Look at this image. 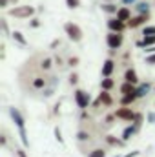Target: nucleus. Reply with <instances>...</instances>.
<instances>
[{"label":"nucleus","instance_id":"obj_1","mask_svg":"<svg viewBox=\"0 0 155 157\" xmlns=\"http://www.w3.org/2000/svg\"><path fill=\"white\" fill-rule=\"evenodd\" d=\"M64 33L68 35V39L73 40V42H80L82 40V29L75 22H66L64 24Z\"/></svg>","mask_w":155,"mask_h":157},{"label":"nucleus","instance_id":"obj_2","mask_svg":"<svg viewBox=\"0 0 155 157\" xmlns=\"http://www.w3.org/2000/svg\"><path fill=\"white\" fill-rule=\"evenodd\" d=\"M73 99H75V104H77L82 112H84V110H88V108L91 106V97H89V93H88V91H84V90H75Z\"/></svg>","mask_w":155,"mask_h":157},{"label":"nucleus","instance_id":"obj_3","mask_svg":"<svg viewBox=\"0 0 155 157\" xmlns=\"http://www.w3.org/2000/svg\"><path fill=\"white\" fill-rule=\"evenodd\" d=\"M9 15L15 18H29L35 15V7L33 6H18V7L9 9Z\"/></svg>","mask_w":155,"mask_h":157},{"label":"nucleus","instance_id":"obj_4","mask_svg":"<svg viewBox=\"0 0 155 157\" xmlns=\"http://www.w3.org/2000/svg\"><path fill=\"white\" fill-rule=\"evenodd\" d=\"M122 42H124V35H122V33L110 31V33L106 35V44H108V48H110L112 51H117V49H120Z\"/></svg>","mask_w":155,"mask_h":157},{"label":"nucleus","instance_id":"obj_5","mask_svg":"<svg viewBox=\"0 0 155 157\" xmlns=\"http://www.w3.org/2000/svg\"><path fill=\"white\" fill-rule=\"evenodd\" d=\"M135 115H137V112H133L130 106H122V108H119L115 112V117L120 119V121H126V122H133Z\"/></svg>","mask_w":155,"mask_h":157},{"label":"nucleus","instance_id":"obj_6","mask_svg":"<svg viewBox=\"0 0 155 157\" xmlns=\"http://www.w3.org/2000/svg\"><path fill=\"white\" fill-rule=\"evenodd\" d=\"M46 86H47V77L46 75H35V77H31V82H29V90L31 91H42Z\"/></svg>","mask_w":155,"mask_h":157},{"label":"nucleus","instance_id":"obj_7","mask_svg":"<svg viewBox=\"0 0 155 157\" xmlns=\"http://www.w3.org/2000/svg\"><path fill=\"white\" fill-rule=\"evenodd\" d=\"M7 112H9V117L13 119V122L17 124V128H26V119H24V115L20 113V110H18V108L11 106Z\"/></svg>","mask_w":155,"mask_h":157},{"label":"nucleus","instance_id":"obj_8","mask_svg":"<svg viewBox=\"0 0 155 157\" xmlns=\"http://www.w3.org/2000/svg\"><path fill=\"white\" fill-rule=\"evenodd\" d=\"M128 28V24L126 22H122V20H119V18H110L108 20V29L110 31H115V33H124V29Z\"/></svg>","mask_w":155,"mask_h":157},{"label":"nucleus","instance_id":"obj_9","mask_svg":"<svg viewBox=\"0 0 155 157\" xmlns=\"http://www.w3.org/2000/svg\"><path fill=\"white\" fill-rule=\"evenodd\" d=\"M150 20V15H137V17H131V20L128 22V28L135 29V28H141V26H146V22Z\"/></svg>","mask_w":155,"mask_h":157},{"label":"nucleus","instance_id":"obj_10","mask_svg":"<svg viewBox=\"0 0 155 157\" xmlns=\"http://www.w3.org/2000/svg\"><path fill=\"white\" fill-rule=\"evenodd\" d=\"M113 71H115V60L113 59H106L104 60V64H102V77L106 78V77H112L113 75Z\"/></svg>","mask_w":155,"mask_h":157},{"label":"nucleus","instance_id":"obj_11","mask_svg":"<svg viewBox=\"0 0 155 157\" xmlns=\"http://www.w3.org/2000/svg\"><path fill=\"white\" fill-rule=\"evenodd\" d=\"M139 130H141V128H139V126H135L133 122H131V124H128V126L122 130V135H120V137H122V141H124V143H126V141H130V139L139 132Z\"/></svg>","mask_w":155,"mask_h":157},{"label":"nucleus","instance_id":"obj_12","mask_svg":"<svg viewBox=\"0 0 155 157\" xmlns=\"http://www.w3.org/2000/svg\"><path fill=\"white\" fill-rule=\"evenodd\" d=\"M99 104H102V106H112L113 104V99H112V95H110V91H100V95H99V99L95 101V106H99Z\"/></svg>","mask_w":155,"mask_h":157},{"label":"nucleus","instance_id":"obj_13","mask_svg":"<svg viewBox=\"0 0 155 157\" xmlns=\"http://www.w3.org/2000/svg\"><path fill=\"white\" fill-rule=\"evenodd\" d=\"M119 20H122V22H130L131 20V11H130V7L128 6H122V7H119V11H117V15H115Z\"/></svg>","mask_w":155,"mask_h":157},{"label":"nucleus","instance_id":"obj_14","mask_svg":"<svg viewBox=\"0 0 155 157\" xmlns=\"http://www.w3.org/2000/svg\"><path fill=\"white\" fill-rule=\"evenodd\" d=\"M135 11H137V15H150V2H146V0H139L135 6Z\"/></svg>","mask_w":155,"mask_h":157},{"label":"nucleus","instance_id":"obj_15","mask_svg":"<svg viewBox=\"0 0 155 157\" xmlns=\"http://www.w3.org/2000/svg\"><path fill=\"white\" fill-rule=\"evenodd\" d=\"M124 82H131V84L139 86V75H137V71L133 68H128L124 71Z\"/></svg>","mask_w":155,"mask_h":157},{"label":"nucleus","instance_id":"obj_16","mask_svg":"<svg viewBox=\"0 0 155 157\" xmlns=\"http://www.w3.org/2000/svg\"><path fill=\"white\" fill-rule=\"evenodd\" d=\"M152 88H153L152 82H142V84H139V86H137V97H139V99L146 97V95L152 91Z\"/></svg>","mask_w":155,"mask_h":157},{"label":"nucleus","instance_id":"obj_17","mask_svg":"<svg viewBox=\"0 0 155 157\" xmlns=\"http://www.w3.org/2000/svg\"><path fill=\"white\" fill-rule=\"evenodd\" d=\"M135 46H137V48H152V46H155V35L142 37L141 40H137V42H135Z\"/></svg>","mask_w":155,"mask_h":157},{"label":"nucleus","instance_id":"obj_18","mask_svg":"<svg viewBox=\"0 0 155 157\" xmlns=\"http://www.w3.org/2000/svg\"><path fill=\"white\" fill-rule=\"evenodd\" d=\"M100 9L104 13H108V15H117V11H119L117 4H113V2H102L100 4Z\"/></svg>","mask_w":155,"mask_h":157},{"label":"nucleus","instance_id":"obj_19","mask_svg":"<svg viewBox=\"0 0 155 157\" xmlns=\"http://www.w3.org/2000/svg\"><path fill=\"white\" fill-rule=\"evenodd\" d=\"M137 99H139L137 97V91L135 93H130V95H122L120 97V106H131Z\"/></svg>","mask_w":155,"mask_h":157},{"label":"nucleus","instance_id":"obj_20","mask_svg":"<svg viewBox=\"0 0 155 157\" xmlns=\"http://www.w3.org/2000/svg\"><path fill=\"white\" fill-rule=\"evenodd\" d=\"M137 91V86L131 84V82H122L120 84V93L122 95H130V93H135Z\"/></svg>","mask_w":155,"mask_h":157},{"label":"nucleus","instance_id":"obj_21","mask_svg":"<svg viewBox=\"0 0 155 157\" xmlns=\"http://www.w3.org/2000/svg\"><path fill=\"white\" fill-rule=\"evenodd\" d=\"M53 60H55L53 57H44V59L40 60V66H39V68L44 71V73H46V71H49V70H51V66H53Z\"/></svg>","mask_w":155,"mask_h":157},{"label":"nucleus","instance_id":"obj_22","mask_svg":"<svg viewBox=\"0 0 155 157\" xmlns=\"http://www.w3.org/2000/svg\"><path fill=\"white\" fill-rule=\"evenodd\" d=\"M104 139H106V143H108L110 146H117V148H120V146H124V144H126L122 139H117L115 135H106Z\"/></svg>","mask_w":155,"mask_h":157},{"label":"nucleus","instance_id":"obj_23","mask_svg":"<svg viewBox=\"0 0 155 157\" xmlns=\"http://www.w3.org/2000/svg\"><path fill=\"white\" fill-rule=\"evenodd\" d=\"M11 39L15 40L18 46H28V40H26V37H24L20 31H13V33H11Z\"/></svg>","mask_w":155,"mask_h":157},{"label":"nucleus","instance_id":"obj_24","mask_svg":"<svg viewBox=\"0 0 155 157\" xmlns=\"http://www.w3.org/2000/svg\"><path fill=\"white\" fill-rule=\"evenodd\" d=\"M113 86H115V80L112 77H106V78L100 80V90H104V91H110Z\"/></svg>","mask_w":155,"mask_h":157},{"label":"nucleus","instance_id":"obj_25","mask_svg":"<svg viewBox=\"0 0 155 157\" xmlns=\"http://www.w3.org/2000/svg\"><path fill=\"white\" fill-rule=\"evenodd\" d=\"M18 135H20V141H22L24 148H28V146H29V139H28V132H26V128H18Z\"/></svg>","mask_w":155,"mask_h":157},{"label":"nucleus","instance_id":"obj_26","mask_svg":"<svg viewBox=\"0 0 155 157\" xmlns=\"http://www.w3.org/2000/svg\"><path fill=\"white\" fill-rule=\"evenodd\" d=\"M59 84H60L59 75H49V77H47V86H51V88H59Z\"/></svg>","mask_w":155,"mask_h":157},{"label":"nucleus","instance_id":"obj_27","mask_svg":"<svg viewBox=\"0 0 155 157\" xmlns=\"http://www.w3.org/2000/svg\"><path fill=\"white\" fill-rule=\"evenodd\" d=\"M88 157H106V152H104V148H95V150L88 152Z\"/></svg>","mask_w":155,"mask_h":157},{"label":"nucleus","instance_id":"obj_28","mask_svg":"<svg viewBox=\"0 0 155 157\" xmlns=\"http://www.w3.org/2000/svg\"><path fill=\"white\" fill-rule=\"evenodd\" d=\"M57 91V88H51V86H46L44 90H42V97L44 99H47V97H53V93Z\"/></svg>","mask_w":155,"mask_h":157},{"label":"nucleus","instance_id":"obj_29","mask_svg":"<svg viewBox=\"0 0 155 157\" xmlns=\"http://www.w3.org/2000/svg\"><path fill=\"white\" fill-rule=\"evenodd\" d=\"M77 141L78 143H86V141H89V133L84 132V130H80V132L77 133Z\"/></svg>","mask_w":155,"mask_h":157},{"label":"nucleus","instance_id":"obj_30","mask_svg":"<svg viewBox=\"0 0 155 157\" xmlns=\"http://www.w3.org/2000/svg\"><path fill=\"white\" fill-rule=\"evenodd\" d=\"M148 35H155V26H144L142 28V37H148Z\"/></svg>","mask_w":155,"mask_h":157},{"label":"nucleus","instance_id":"obj_31","mask_svg":"<svg viewBox=\"0 0 155 157\" xmlns=\"http://www.w3.org/2000/svg\"><path fill=\"white\" fill-rule=\"evenodd\" d=\"M142 121H144V115H142L141 112H137V115H135V121H133V124L141 128V126H142Z\"/></svg>","mask_w":155,"mask_h":157},{"label":"nucleus","instance_id":"obj_32","mask_svg":"<svg viewBox=\"0 0 155 157\" xmlns=\"http://www.w3.org/2000/svg\"><path fill=\"white\" fill-rule=\"evenodd\" d=\"M66 6L70 9H77L78 6H80V0H66Z\"/></svg>","mask_w":155,"mask_h":157},{"label":"nucleus","instance_id":"obj_33","mask_svg":"<svg viewBox=\"0 0 155 157\" xmlns=\"http://www.w3.org/2000/svg\"><path fill=\"white\" fill-rule=\"evenodd\" d=\"M55 139H57L60 144H64V137H62V132H60V128H59V126L55 128Z\"/></svg>","mask_w":155,"mask_h":157},{"label":"nucleus","instance_id":"obj_34","mask_svg":"<svg viewBox=\"0 0 155 157\" xmlns=\"http://www.w3.org/2000/svg\"><path fill=\"white\" fill-rule=\"evenodd\" d=\"M77 64H78V57H70V59H68V66H70V68H75Z\"/></svg>","mask_w":155,"mask_h":157},{"label":"nucleus","instance_id":"obj_35","mask_svg":"<svg viewBox=\"0 0 155 157\" xmlns=\"http://www.w3.org/2000/svg\"><path fill=\"white\" fill-rule=\"evenodd\" d=\"M146 64L155 66V53H152V55H146Z\"/></svg>","mask_w":155,"mask_h":157},{"label":"nucleus","instance_id":"obj_36","mask_svg":"<svg viewBox=\"0 0 155 157\" xmlns=\"http://www.w3.org/2000/svg\"><path fill=\"white\" fill-rule=\"evenodd\" d=\"M77 82H78V75H77V73H71V75H70V84H71V86H75Z\"/></svg>","mask_w":155,"mask_h":157},{"label":"nucleus","instance_id":"obj_37","mask_svg":"<svg viewBox=\"0 0 155 157\" xmlns=\"http://www.w3.org/2000/svg\"><path fill=\"white\" fill-rule=\"evenodd\" d=\"M146 121H148L150 124H155V112H150L148 117H146Z\"/></svg>","mask_w":155,"mask_h":157},{"label":"nucleus","instance_id":"obj_38","mask_svg":"<svg viewBox=\"0 0 155 157\" xmlns=\"http://www.w3.org/2000/svg\"><path fill=\"white\" fill-rule=\"evenodd\" d=\"M15 155H17V157H28V155H26V152H24L22 148H17V150H15Z\"/></svg>","mask_w":155,"mask_h":157},{"label":"nucleus","instance_id":"obj_39","mask_svg":"<svg viewBox=\"0 0 155 157\" xmlns=\"http://www.w3.org/2000/svg\"><path fill=\"white\" fill-rule=\"evenodd\" d=\"M122 2V6H135L139 0H120Z\"/></svg>","mask_w":155,"mask_h":157},{"label":"nucleus","instance_id":"obj_40","mask_svg":"<svg viewBox=\"0 0 155 157\" xmlns=\"http://www.w3.org/2000/svg\"><path fill=\"white\" fill-rule=\"evenodd\" d=\"M115 119H117V117H115V113H113V115H108V117H106V124H108V126H112Z\"/></svg>","mask_w":155,"mask_h":157},{"label":"nucleus","instance_id":"obj_41","mask_svg":"<svg viewBox=\"0 0 155 157\" xmlns=\"http://www.w3.org/2000/svg\"><path fill=\"white\" fill-rule=\"evenodd\" d=\"M39 26H40L39 18H31V22H29V28H39Z\"/></svg>","mask_w":155,"mask_h":157},{"label":"nucleus","instance_id":"obj_42","mask_svg":"<svg viewBox=\"0 0 155 157\" xmlns=\"http://www.w3.org/2000/svg\"><path fill=\"white\" fill-rule=\"evenodd\" d=\"M144 51H146V55H152V53H155V46H152V48H144Z\"/></svg>","mask_w":155,"mask_h":157},{"label":"nucleus","instance_id":"obj_43","mask_svg":"<svg viewBox=\"0 0 155 157\" xmlns=\"http://www.w3.org/2000/svg\"><path fill=\"white\" fill-rule=\"evenodd\" d=\"M0 7L6 9V7H7V0H0Z\"/></svg>","mask_w":155,"mask_h":157},{"label":"nucleus","instance_id":"obj_44","mask_svg":"<svg viewBox=\"0 0 155 157\" xmlns=\"http://www.w3.org/2000/svg\"><path fill=\"white\" fill-rule=\"evenodd\" d=\"M102 2H112V0H102Z\"/></svg>","mask_w":155,"mask_h":157},{"label":"nucleus","instance_id":"obj_45","mask_svg":"<svg viewBox=\"0 0 155 157\" xmlns=\"http://www.w3.org/2000/svg\"><path fill=\"white\" fill-rule=\"evenodd\" d=\"M113 157H120V155H113Z\"/></svg>","mask_w":155,"mask_h":157}]
</instances>
